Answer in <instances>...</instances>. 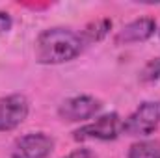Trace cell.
Wrapping results in <instances>:
<instances>
[{"label":"cell","mask_w":160,"mask_h":158,"mask_svg":"<svg viewBox=\"0 0 160 158\" xmlns=\"http://www.w3.org/2000/svg\"><path fill=\"white\" fill-rule=\"evenodd\" d=\"M84 48V39L78 32L63 26L43 30L36 39V58L45 65H58L71 62Z\"/></svg>","instance_id":"cell-1"},{"label":"cell","mask_w":160,"mask_h":158,"mask_svg":"<svg viewBox=\"0 0 160 158\" xmlns=\"http://www.w3.org/2000/svg\"><path fill=\"white\" fill-rule=\"evenodd\" d=\"M160 125V101L142 102L123 121V134L132 138H143L153 134Z\"/></svg>","instance_id":"cell-2"},{"label":"cell","mask_w":160,"mask_h":158,"mask_svg":"<svg viewBox=\"0 0 160 158\" xmlns=\"http://www.w3.org/2000/svg\"><path fill=\"white\" fill-rule=\"evenodd\" d=\"M121 132H123V119L119 117V114L112 112L97 117L93 123L80 126L75 132V140L77 141H91V140L110 141V140H116Z\"/></svg>","instance_id":"cell-3"},{"label":"cell","mask_w":160,"mask_h":158,"mask_svg":"<svg viewBox=\"0 0 160 158\" xmlns=\"http://www.w3.org/2000/svg\"><path fill=\"white\" fill-rule=\"evenodd\" d=\"M54 149V140L45 132H28L15 140L11 158H48Z\"/></svg>","instance_id":"cell-4"},{"label":"cell","mask_w":160,"mask_h":158,"mask_svg":"<svg viewBox=\"0 0 160 158\" xmlns=\"http://www.w3.org/2000/svg\"><path fill=\"white\" fill-rule=\"evenodd\" d=\"M102 108L101 101L91 97V95H77V97H69L65 99L60 108H58V116L63 121L69 123H78V121H86L91 119L95 114H99Z\"/></svg>","instance_id":"cell-5"},{"label":"cell","mask_w":160,"mask_h":158,"mask_svg":"<svg viewBox=\"0 0 160 158\" xmlns=\"http://www.w3.org/2000/svg\"><path fill=\"white\" fill-rule=\"evenodd\" d=\"M30 102L24 95L13 93L0 99V132H9L17 128L28 117Z\"/></svg>","instance_id":"cell-6"},{"label":"cell","mask_w":160,"mask_h":158,"mask_svg":"<svg viewBox=\"0 0 160 158\" xmlns=\"http://www.w3.org/2000/svg\"><path fill=\"white\" fill-rule=\"evenodd\" d=\"M157 30V22L151 17H140L132 22H128L127 26H123L119 34L116 36L118 45H128V43H140V41L149 39Z\"/></svg>","instance_id":"cell-7"},{"label":"cell","mask_w":160,"mask_h":158,"mask_svg":"<svg viewBox=\"0 0 160 158\" xmlns=\"http://www.w3.org/2000/svg\"><path fill=\"white\" fill-rule=\"evenodd\" d=\"M127 158H160L158 140H142L130 145Z\"/></svg>","instance_id":"cell-8"},{"label":"cell","mask_w":160,"mask_h":158,"mask_svg":"<svg viewBox=\"0 0 160 158\" xmlns=\"http://www.w3.org/2000/svg\"><path fill=\"white\" fill-rule=\"evenodd\" d=\"M112 28V21L110 19H99L95 22H89L84 30H82V39H84V45L86 43H95V41H101L106 34L108 30Z\"/></svg>","instance_id":"cell-9"},{"label":"cell","mask_w":160,"mask_h":158,"mask_svg":"<svg viewBox=\"0 0 160 158\" xmlns=\"http://www.w3.org/2000/svg\"><path fill=\"white\" fill-rule=\"evenodd\" d=\"M160 78V56L153 58L140 73V80L142 82H155Z\"/></svg>","instance_id":"cell-10"},{"label":"cell","mask_w":160,"mask_h":158,"mask_svg":"<svg viewBox=\"0 0 160 158\" xmlns=\"http://www.w3.org/2000/svg\"><path fill=\"white\" fill-rule=\"evenodd\" d=\"M11 26H13L11 15H9L8 11H2V9H0V34H2V32H8Z\"/></svg>","instance_id":"cell-11"},{"label":"cell","mask_w":160,"mask_h":158,"mask_svg":"<svg viewBox=\"0 0 160 158\" xmlns=\"http://www.w3.org/2000/svg\"><path fill=\"white\" fill-rule=\"evenodd\" d=\"M63 158H97V156H95V153L89 151V149H77V151L69 153L67 156H63Z\"/></svg>","instance_id":"cell-12"},{"label":"cell","mask_w":160,"mask_h":158,"mask_svg":"<svg viewBox=\"0 0 160 158\" xmlns=\"http://www.w3.org/2000/svg\"><path fill=\"white\" fill-rule=\"evenodd\" d=\"M158 34H160V30H158Z\"/></svg>","instance_id":"cell-13"}]
</instances>
